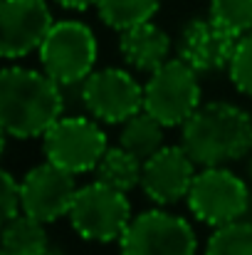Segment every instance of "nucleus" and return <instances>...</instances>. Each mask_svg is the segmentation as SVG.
Returning <instances> with one entry per match:
<instances>
[{
	"label": "nucleus",
	"instance_id": "f257e3e1",
	"mask_svg": "<svg viewBox=\"0 0 252 255\" xmlns=\"http://www.w3.org/2000/svg\"><path fill=\"white\" fill-rule=\"evenodd\" d=\"M60 82L45 70L7 67L0 75V127L5 136H42L65 109Z\"/></svg>",
	"mask_w": 252,
	"mask_h": 255
},
{
	"label": "nucleus",
	"instance_id": "f03ea898",
	"mask_svg": "<svg viewBox=\"0 0 252 255\" xmlns=\"http://www.w3.org/2000/svg\"><path fill=\"white\" fill-rule=\"evenodd\" d=\"M180 129V144L198 166H225L252 151V117L230 102L200 104Z\"/></svg>",
	"mask_w": 252,
	"mask_h": 255
},
{
	"label": "nucleus",
	"instance_id": "7ed1b4c3",
	"mask_svg": "<svg viewBox=\"0 0 252 255\" xmlns=\"http://www.w3.org/2000/svg\"><path fill=\"white\" fill-rule=\"evenodd\" d=\"M131 203L126 191H119L104 181L86 183L77 191L75 203L70 208L72 228L94 243H111L119 241L131 223Z\"/></svg>",
	"mask_w": 252,
	"mask_h": 255
},
{
	"label": "nucleus",
	"instance_id": "20e7f679",
	"mask_svg": "<svg viewBox=\"0 0 252 255\" xmlns=\"http://www.w3.org/2000/svg\"><path fill=\"white\" fill-rule=\"evenodd\" d=\"M200 107L198 72L185 60H168L144 85V109L164 127H183Z\"/></svg>",
	"mask_w": 252,
	"mask_h": 255
},
{
	"label": "nucleus",
	"instance_id": "39448f33",
	"mask_svg": "<svg viewBox=\"0 0 252 255\" xmlns=\"http://www.w3.org/2000/svg\"><path fill=\"white\" fill-rule=\"evenodd\" d=\"M193 216L213 228L240 221L250 206L245 181L225 166H203L185 196Z\"/></svg>",
	"mask_w": 252,
	"mask_h": 255
},
{
	"label": "nucleus",
	"instance_id": "423d86ee",
	"mask_svg": "<svg viewBox=\"0 0 252 255\" xmlns=\"http://www.w3.org/2000/svg\"><path fill=\"white\" fill-rule=\"evenodd\" d=\"M40 62L60 85L84 82L94 72L96 37L80 20H60L40 45Z\"/></svg>",
	"mask_w": 252,
	"mask_h": 255
},
{
	"label": "nucleus",
	"instance_id": "0eeeda50",
	"mask_svg": "<svg viewBox=\"0 0 252 255\" xmlns=\"http://www.w3.org/2000/svg\"><path fill=\"white\" fill-rule=\"evenodd\" d=\"M119 248L121 255H195L198 238L185 218L151 208L131 218Z\"/></svg>",
	"mask_w": 252,
	"mask_h": 255
},
{
	"label": "nucleus",
	"instance_id": "6e6552de",
	"mask_svg": "<svg viewBox=\"0 0 252 255\" xmlns=\"http://www.w3.org/2000/svg\"><path fill=\"white\" fill-rule=\"evenodd\" d=\"M42 149L47 161L70 173L94 171L106 154V134L86 117H60L45 134Z\"/></svg>",
	"mask_w": 252,
	"mask_h": 255
},
{
	"label": "nucleus",
	"instance_id": "1a4fd4ad",
	"mask_svg": "<svg viewBox=\"0 0 252 255\" xmlns=\"http://www.w3.org/2000/svg\"><path fill=\"white\" fill-rule=\"evenodd\" d=\"M82 102L94 119L124 124L144 109V85L119 67L94 70L82 85Z\"/></svg>",
	"mask_w": 252,
	"mask_h": 255
},
{
	"label": "nucleus",
	"instance_id": "9d476101",
	"mask_svg": "<svg viewBox=\"0 0 252 255\" xmlns=\"http://www.w3.org/2000/svg\"><path fill=\"white\" fill-rule=\"evenodd\" d=\"M77 191L80 188L75 183V173L55 166L52 161L32 166L20 181L22 213L42 223H52L62 216H70Z\"/></svg>",
	"mask_w": 252,
	"mask_h": 255
},
{
	"label": "nucleus",
	"instance_id": "9b49d317",
	"mask_svg": "<svg viewBox=\"0 0 252 255\" xmlns=\"http://www.w3.org/2000/svg\"><path fill=\"white\" fill-rule=\"evenodd\" d=\"M55 20L45 0H2L0 2V55L20 60L45 42Z\"/></svg>",
	"mask_w": 252,
	"mask_h": 255
},
{
	"label": "nucleus",
	"instance_id": "f8f14e48",
	"mask_svg": "<svg viewBox=\"0 0 252 255\" xmlns=\"http://www.w3.org/2000/svg\"><path fill=\"white\" fill-rule=\"evenodd\" d=\"M195 161L180 146H164L151 159L144 161L141 191L159 206H170L188 196L195 178Z\"/></svg>",
	"mask_w": 252,
	"mask_h": 255
},
{
	"label": "nucleus",
	"instance_id": "ddd939ff",
	"mask_svg": "<svg viewBox=\"0 0 252 255\" xmlns=\"http://www.w3.org/2000/svg\"><path fill=\"white\" fill-rule=\"evenodd\" d=\"M238 35L223 30L215 25L210 17L205 20H193L180 35L178 45V57L185 60L195 72H213L220 67H228L235 47H238Z\"/></svg>",
	"mask_w": 252,
	"mask_h": 255
},
{
	"label": "nucleus",
	"instance_id": "4468645a",
	"mask_svg": "<svg viewBox=\"0 0 252 255\" xmlns=\"http://www.w3.org/2000/svg\"><path fill=\"white\" fill-rule=\"evenodd\" d=\"M119 50L134 70L154 72L164 62H168L170 37H168L166 30H161L159 25H154L149 20V22H141V25L124 30L119 37Z\"/></svg>",
	"mask_w": 252,
	"mask_h": 255
},
{
	"label": "nucleus",
	"instance_id": "2eb2a0df",
	"mask_svg": "<svg viewBox=\"0 0 252 255\" xmlns=\"http://www.w3.org/2000/svg\"><path fill=\"white\" fill-rule=\"evenodd\" d=\"M47 231L45 223L17 213L15 218L2 223V253L5 255H45L47 248Z\"/></svg>",
	"mask_w": 252,
	"mask_h": 255
},
{
	"label": "nucleus",
	"instance_id": "dca6fc26",
	"mask_svg": "<svg viewBox=\"0 0 252 255\" xmlns=\"http://www.w3.org/2000/svg\"><path fill=\"white\" fill-rule=\"evenodd\" d=\"M164 124L151 117L146 109H141L139 114H134L131 119L124 122L121 134H119V146H124L126 151H131L134 156H139L141 161L151 159L159 149H164Z\"/></svg>",
	"mask_w": 252,
	"mask_h": 255
},
{
	"label": "nucleus",
	"instance_id": "f3484780",
	"mask_svg": "<svg viewBox=\"0 0 252 255\" xmlns=\"http://www.w3.org/2000/svg\"><path fill=\"white\" fill-rule=\"evenodd\" d=\"M94 173L99 181L129 193L136 186H141L144 161L139 156H134L131 151H126L124 146H114V149H106V154L96 164Z\"/></svg>",
	"mask_w": 252,
	"mask_h": 255
},
{
	"label": "nucleus",
	"instance_id": "a211bd4d",
	"mask_svg": "<svg viewBox=\"0 0 252 255\" xmlns=\"http://www.w3.org/2000/svg\"><path fill=\"white\" fill-rule=\"evenodd\" d=\"M161 7V0H99V17L111 30H129L134 25L149 22Z\"/></svg>",
	"mask_w": 252,
	"mask_h": 255
},
{
	"label": "nucleus",
	"instance_id": "6ab92c4d",
	"mask_svg": "<svg viewBox=\"0 0 252 255\" xmlns=\"http://www.w3.org/2000/svg\"><path fill=\"white\" fill-rule=\"evenodd\" d=\"M205 255H252V223L240 218L218 226L205 246Z\"/></svg>",
	"mask_w": 252,
	"mask_h": 255
},
{
	"label": "nucleus",
	"instance_id": "aec40b11",
	"mask_svg": "<svg viewBox=\"0 0 252 255\" xmlns=\"http://www.w3.org/2000/svg\"><path fill=\"white\" fill-rule=\"evenodd\" d=\"M208 17L223 30L243 37L252 30V0H210Z\"/></svg>",
	"mask_w": 252,
	"mask_h": 255
},
{
	"label": "nucleus",
	"instance_id": "412c9836",
	"mask_svg": "<svg viewBox=\"0 0 252 255\" xmlns=\"http://www.w3.org/2000/svg\"><path fill=\"white\" fill-rule=\"evenodd\" d=\"M228 70H230V82L235 85V89L252 97V30L238 40V47Z\"/></svg>",
	"mask_w": 252,
	"mask_h": 255
},
{
	"label": "nucleus",
	"instance_id": "4be33fe9",
	"mask_svg": "<svg viewBox=\"0 0 252 255\" xmlns=\"http://www.w3.org/2000/svg\"><path fill=\"white\" fill-rule=\"evenodd\" d=\"M22 211L20 203V183L12 178L10 171H2V223L15 218Z\"/></svg>",
	"mask_w": 252,
	"mask_h": 255
},
{
	"label": "nucleus",
	"instance_id": "5701e85b",
	"mask_svg": "<svg viewBox=\"0 0 252 255\" xmlns=\"http://www.w3.org/2000/svg\"><path fill=\"white\" fill-rule=\"evenodd\" d=\"M62 7H67V10H86V7H91V5H96L99 0H57Z\"/></svg>",
	"mask_w": 252,
	"mask_h": 255
},
{
	"label": "nucleus",
	"instance_id": "b1692460",
	"mask_svg": "<svg viewBox=\"0 0 252 255\" xmlns=\"http://www.w3.org/2000/svg\"><path fill=\"white\" fill-rule=\"evenodd\" d=\"M45 255H57V253H50V251H47V253H45Z\"/></svg>",
	"mask_w": 252,
	"mask_h": 255
},
{
	"label": "nucleus",
	"instance_id": "393cba45",
	"mask_svg": "<svg viewBox=\"0 0 252 255\" xmlns=\"http://www.w3.org/2000/svg\"><path fill=\"white\" fill-rule=\"evenodd\" d=\"M2 255H5V253H2Z\"/></svg>",
	"mask_w": 252,
	"mask_h": 255
}]
</instances>
